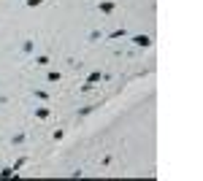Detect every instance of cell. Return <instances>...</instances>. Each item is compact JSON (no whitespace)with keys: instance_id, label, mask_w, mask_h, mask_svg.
Instances as JSON below:
<instances>
[{"instance_id":"1","label":"cell","mask_w":203,"mask_h":181,"mask_svg":"<svg viewBox=\"0 0 203 181\" xmlns=\"http://www.w3.org/2000/svg\"><path fill=\"white\" fill-rule=\"evenodd\" d=\"M133 43H135V46H149L152 41H149V35H135V38H133Z\"/></svg>"},{"instance_id":"2","label":"cell","mask_w":203,"mask_h":181,"mask_svg":"<svg viewBox=\"0 0 203 181\" xmlns=\"http://www.w3.org/2000/svg\"><path fill=\"white\" fill-rule=\"evenodd\" d=\"M100 11H103V14H111V11H114V3H100Z\"/></svg>"},{"instance_id":"3","label":"cell","mask_w":203,"mask_h":181,"mask_svg":"<svg viewBox=\"0 0 203 181\" xmlns=\"http://www.w3.org/2000/svg\"><path fill=\"white\" fill-rule=\"evenodd\" d=\"M100 79H103L100 73H92V76H90V81H87V84H95V81H100Z\"/></svg>"},{"instance_id":"4","label":"cell","mask_w":203,"mask_h":181,"mask_svg":"<svg viewBox=\"0 0 203 181\" xmlns=\"http://www.w3.org/2000/svg\"><path fill=\"white\" fill-rule=\"evenodd\" d=\"M43 0H27V6H41Z\"/></svg>"}]
</instances>
